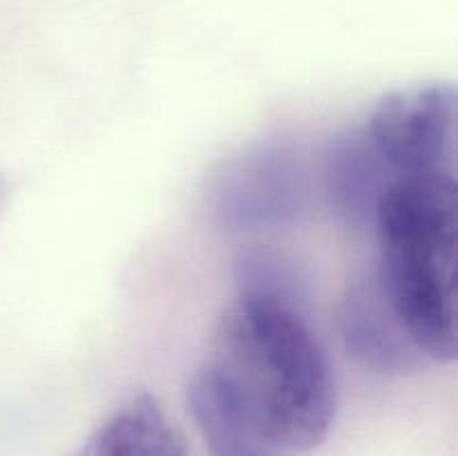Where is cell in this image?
<instances>
[{
	"label": "cell",
	"mask_w": 458,
	"mask_h": 456,
	"mask_svg": "<svg viewBox=\"0 0 458 456\" xmlns=\"http://www.w3.org/2000/svg\"><path fill=\"white\" fill-rule=\"evenodd\" d=\"M201 371L284 454L320 445L335 420V380L307 311L242 298L222 313Z\"/></svg>",
	"instance_id": "obj_1"
},
{
	"label": "cell",
	"mask_w": 458,
	"mask_h": 456,
	"mask_svg": "<svg viewBox=\"0 0 458 456\" xmlns=\"http://www.w3.org/2000/svg\"><path fill=\"white\" fill-rule=\"evenodd\" d=\"M380 286L428 360L456 358V177L411 174L387 188L371 224Z\"/></svg>",
	"instance_id": "obj_2"
},
{
	"label": "cell",
	"mask_w": 458,
	"mask_h": 456,
	"mask_svg": "<svg viewBox=\"0 0 458 456\" xmlns=\"http://www.w3.org/2000/svg\"><path fill=\"white\" fill-rule=\"evenodd\" d=\"M309 168L289 143L264 141L228 159L215 174L210 204L226 231H267L295 222L309 206Z\"/></svg>",
	"instance_id": "obj_3"
},
{
	"label": "cell",
	"mask_w": 458,
	"mask_h": 456,
	"mask_svg": "<svg viewBox=\"0 0 458 456\" xmlns=\"http://www.w3.org/2000/svg\"><path fill=\"white\" fill-rule=\"evenodd\" d=\"M362 128L398 177H456V89L452 83L437 80L394 89L376 103Z\"/></svg>",
	"instance_id": "obj_4"
},
{
	"label": "cell",
	"mask_w": 458,
	"mask_h": 456,
	"mask_svg": "<svg viewBox=\"0 0 458 456\" xmlns=\"http://www.w3.org/2000/svg\"><path fill=\"white\" fill-rule=\"evenodd\" d=\"M338 329L349 358L371 374L405 376L428 362L376 273L353 282L343 295Z\"/></svg>",
	"instance_id": "obj_5"
},
{
	"label": "cell",
	"mask_w": 458,
	"mask_h": 456,
	"mask_svg": "<svg viewBox=\"0 0 458 456\" xmlns=\"http://www.w3.org/2000/svg\"><path fill=\"white\" fill-rule=\"evenodd\" d=\"M398 177L383 159L365 128H352L331 141L325 159V192L331 210L347 226L365 231L376 208Z\"/></svg>",
	"instance_id": "obj_6"
},
{
	"label": "cell",
	"mask_w": 458,
	"mask_h": 456,
	"mask_svg": "<svg viewBox=\"0 0 458 456\" xmlns=\"http://www.w3.org/2000/svg\"><path fill=\"white\" fill-rule=\"evenodd\" d=\"M76 456H188L183 438L150 393L116 407Z\"/></svg>",
	"instance_id": "obj_7"
},
{
	"label": "cell",
	"mask_w": 458,
	"mask_h": 456,
	"mask_svg": "<svg viewBox=\"0 0 458 456\" xmlns=\"http://www.w3.org/2000/svg\"><path fill=\"white\" fill-rule=\"evenodd\" d=\"M188 410L213 456H289L264 441L197 367L188 383Z\"/></svg>",
	"instance_id": "obj_8"
},
{
	"label": "cell",
	"mask_w": 458,
	"mask_h": 456,
	"mask_svg": "<svg viewBox=\"0 0 458 456\" xmlns=\"http://www.w3.org/2000/svg\"><path fill=\"white\" fill-rule=\"evenodd\" d=\"M235 289L242 298H259L307 311V277L298 262L271 249H249L235 262Z\"/></svg>",
	"instance_id": "obj_9"
},
{
	"label": "cell",
	"mask_w": 458,
	"mask_h": 456,
	"mask_svg": "<svg viewBox=\"0 0 458 456\" xmlns=\"http://www.w3.org/2000/svg\"><path fill=\"white\" fill-rule=\"evenodd\" d=\"M0 197H3V182H0Z\"/></svg>",
	"instance_id": "obj_10"
}]
</instances>
